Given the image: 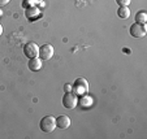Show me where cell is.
<instances>
[{
	"instance_id": "obj_1",
	"label": "cell",
	"mask_w": 147,
	"mask_h": 139,
	"mask_svg": "<svg viewBox=\"0 0 147 139\" xmlns=\"http://www.w3.org/2000/svg\"><path fill=\"white\" fill-rule=\"evenodd\" d=\"M39 128L43 133H52L56 129V118L53 116H45L39 122Z\"/></svg>"
},
{
	"instance_id": "obj_2",
	"label": "cell",
	"mask_w": 147,
	"mask_h": 139,
	"mask_svg": "<svg viewBox=\"0 0 147 139\" xmlns=\"http://www.w3.org/2000/svg\"><path fill=\"white\" fill-rule=\"evenodd\" d=\"M72 90L76 95H85L89 92V82L85 78H77L74 81V83L72 85Z\"/></svg>"
},
{
	"instance_id": "obj_3",
	"label": "cell",
	"mask_w": 147,
	"mask_h": 139,
	"mask_svg": "<svg viewBox=\"0 0 147 139\" xmlns=\"http://www.w3.org/2000/svg\"><path fill=\"white\" fill-rule=\"evenodd\" d=\"M78 103V97L73 91H68L63 96V105L68 109H73Z\"/></svg>"
},
{
	"instance_id": "obj_4",
	"label": "cell",
	"mask_w": 147,
	"mask_h": 139,
	"mask_svg": "<svg viewBox=\"0 0 147 139\" xmlns=\"http://www.w3.org/2000/svg\"><path fill=\"white\" fill-rule=\"evenodd\" d=\"M55 53V50H53V46L51 44H43L42 47H39V55L38 57L40 58L42 61H47V60H51Z\"/></svg>"
},
{
	"instance_id": "obj_5",
	"label": "cell",
	"mask_w": 147,
	"mask_h": 139,
	"mask_svg": "<svg viewBox=\"0 0 147 139\" xmlns=\"http://www.w3.org/2000/svg\"><path fill=\"white\" fill-rule=\"evenodd\" d=\"M24 53H25V56L29 57V58L38 57V55H39L38 44L34 43V42H28L25 46H24Z\"/></svg>"
},
{
	"instance_id": "obj_6",
	"label": "cell",
	"mask_w": 147,
	"mask_h": 139,
	"mask_svg": "<svg viewBox=\"0 0 147 139\" xmlns=\"http://www.w3.org/2000/svg\"><path fill=\"white\" fill-rule=\"evenodd\" d=\"M129 31H130V35L134 36V38H143L147 33L146 25H142V24H138V22H134L133 25L130 26Z\"/></svg>"
},
{
	"instance_id": "obj_7",
	"label": "cell",
	"mask_w": 147,
	"mask_h": 139,
	"mask_svg": "<svg viewBox=\"0 0 147 139\" xmlns=\"http://www.w3.org/2000/svg\"><path fill=\"white\" fill-rule=\"evenodd\" d=\"M69 126H70V118L68 116L63 114V116H59L56 118V128L64 130V129H68Z\"/></svg>"
},
{
	"instance_id": "obj_8",
	"label": "cell",
	"mask_w": 147,
	"mask_h": 139,
	"mask_svg": "<svg viewBox=\"0 0 147 139\" xmlns=\"http://www.w3.org/2000/svg\"><path fill=\"white\" fill-rule=\"evenodd\" d=\"M42 65H43V61H42L39 57L30 58V61H29V69H30L31 72H38V70L42 69Z\"/></svg>"
},
{
	"instance_id": "obj_9",
	"label": "cell",
	"mask_w": 147,
	"mask_h": 139,
	"mask_svg": "<svg viewBox=\"0 0 147 139\" xmlns=\"http://www.w3.org/2000/svg\"><path fill=\"white\" fill-rule=\"evenodd\" d=\"M117 14H119L120 18L126 19L130 17V9H129L128 7H120V8L117 9Z\"/></svg>"
},
{
	"instance_id": "obj_10",
	"label": "cell",
	"mask_w": 147,
	"mask_h": 139,
	"mask_svg": "<svg viewBox=\"0 0 147 139\" xmlns=\"http://www.w3.org/2000/svg\"><path fill=\"white\" fill-rule=\"evenodd\" d=\"M80 104L85 108V107H90L92 104V97L91 96H89L87 94H85V95H81V97H80Z\"/></svg>"
},
{
	"instance_id": "obj_11",
	"label": "cell",
	"mask_w": 147,
	"mask_h": 139,
	"mask_svg": "<svg viewBox=\"0 0 147 139\" xmlns=\"http://www.w3.org/2000/svg\"><path fill=\"white\" fill-rule=\"evenodd\" d=\"M136 21L138 24H142V25H146V22H147V13H146V11H139L138 13L136 14Z\"/></svg>"
},
{
	"instance_id": "obj_12",
	"label": "cell",
	"mask_w": 147,
	"mask_h": 139,
	"mask_svg": "<svg viewBox=\"0 0 147 139\" xmlns=\"http://www.w3.org/2000/svg\"><path fill=\"white\" fill-rule=\"evenodd\" d=\"M25 14H26V17H28L29 19H31L33 17H36L39 14V9L36 8V7H33L31 5L30 8H28L26 9V12H25Z\"/></svg>"
},
{
	"instance_id": "obj_13",
	"label": "cell",
	"mask_w": 147,
	"mask_h": 139,
	"mask_svg": "<svg viewBox=\"0 0 147 139\" xmlns=\"http://www.w3.org/2000/svg\"><path fill=\"white\" fill-rule=\"evenodd\" d=\"M131 0H116V3L119 4L120 7H128L130 4Z\"/></svg>"
},
{
	"instance_id": "obj_14",
	"label": "cell",
	"mask_w": 147,
	"mask_h": 139,
	"mask_svg": "<svg viewBox=\"0 0 147 139\" xmlns=\"http://www.w3.org/2000/svg\"><path fill=\"white\" fill-rule=\"evenodd\" d=\"M11 0H0V7H4V5H7V4L9 3Z\"/></svg>"
},
{
	"instance_id": "obj_15",
	"label": "cell",
	"mask_w": 147,
	"mask_h": 139,
	"mask_svg": "<svg viewBox=\"0 0 147 139\" xmlns=\"http://www.w3.org/2000/svg\"><path fill=\"white\" fill-rule=\"evenodd\" d=\"M68 91H72V85H67L65 86V92H68Z\"/></svg>"
},
{
	"instance_id": "obj_16",
	"label": "cell",
	"mask_w": 147,
	"mask_h": 139,
	"mask_svg": "<svg viewBox=\"0 0 147 139\" xmlns=\"http://www.w3.org/2000/svg\"><path fill=\"white\" fill-rule=\"evenodd\" d=\"M3 34V26H1V24H0V35Z\"/></svg>"
},
{
	"instance_id": "obj_17",
	"label": "cell",
	"mask_w": 147,
	"mask_h": 139,
	"mask_svg": "<svg viewBox=\"0 0 147 139\" xmlns=\"http://www.w3.org/2000/svg\"><path fill=\"white\" fill-rule=\"evenodd\" d=\"M36 1H42V0H36Z\"/></svg>"
}]
</instances>
